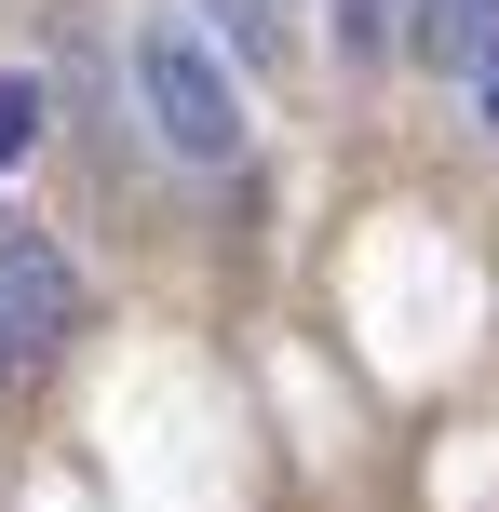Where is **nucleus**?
I'll return each instance as SVG.
<instances>
[{
  "label": "nucleus",
  "mask_w": 499,
  "mask_h": 512,
  "mask_svg": "<svg viewBox=\"0 0 499 512\" xmlns=\"http://www.w3.org/2000/svg\"><path fill=\"white\" fill-rule=\"evenodd\" d=\"M405 41H419L432 68H473V54L499 41V0H419V27H405Z\"/></svg>",
  "instance_id": "obj_3"
},
{
  "label": "nucleus",
  "mask_w": 499,
  "mask_h": 512,
  "mask_svg": "<svg viewBox=\"0 0 499 512\" xmlns=\"http://www.w3.org/2000/svg\"><path fill=\"white\" fill-rule=\"evenodd\" d=\"M135 108L176 162H230L243 149V95H230V54L203 41L189 14H149L135 27Z\"/></svg>",
  "instance_id": "obj_1"
},
{
  "label": "nucleus",
  "mask_w": 499,
  "mask_h": 512,
  "mask_svg": "<svg viewBox=\"0 0 499 512\" xmlns=\"http://www.w3.org/2000/svg\"><path fill=\"white\" fill-rule=\"evenodd\" d=\"M189 14H203L216 54H284V14H270V0H189Z\"/></svg>",
  "instance_id": "obj_4"
},
{
  "label": "nucleus",
  "mask_w": 499,
  "mask_h": 512,
  "mask_svg": "<svg viewBox=\"0 0 499 512\" xmlns=\"http://www.w3.org/2000/svg\"><path fill=\"white\" fill-rule=\"evenodd\" d=\"M27 149H41V81L0 68V162H27Z\"/></svg>",
  "instance_id": "obj_5"
},
{
  "label": "nucleus",
  "mask_w": 499,
  "mask_h": 512,
  "mask_svg": "<svg viewBox=\"0 0 499 512\" xmlns=\"http://www.w3.org/2000/svg\"><path fill=\"white\" fill-rule=\"evenodd\" d=\"M392 41V0H338V54H378Z\"/></svg>",
  "instance_id": "obj_6"
},
{
  "label": "nucleus",
  "mask_w": 499,
  "mask_h": 512,
  "mask_svg": "<svg viewBox=\"0 0 499 512\" xmlns=\"http://www.w3.org/2000/svg\"><path fill=\"white\" fill-rule=\"evenodd\" d=\"M68 310H81V283H68V256H54V230H27V216H0V351H68Z\"/></svg>",
  "instance_id": "obj_2"
},
{
  "label": "nucleus",
  "mask_w": 499,
  "mask_h": 512,
  "mask_svg": "<svg viewBox=\"0 0 499 512\" xmlns=\"http://www.w3.org/2000/svg\"><path fill=\"white\" fill-rule=\"evenodd\" d=\"M473 122H486V135H499V41H486V54H473Z\"/></svg>",
  "instance_id": "obj_7"
}]
</instances>
